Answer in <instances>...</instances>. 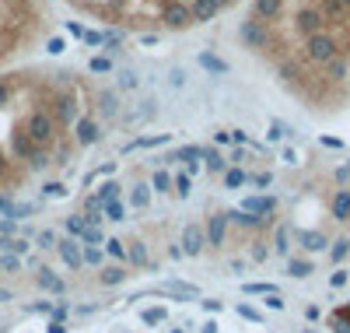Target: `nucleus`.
Wrapping results in <instances>:
<instances>
[{
    "mask_svg": "<svg viewBox=\"0 0 350 333\" xmlns=\"http://www.w3.org/2000/svg\"><path fill=\"white\" fill-rule=\"evenodd\" d=\"M25 134L32 137V144L36 147H53L56 144V137H60V127H56V119L49 116V109H36V112H28V119H25Z\"/></svg>",
    "mask_w": 350,
    "mask_h": 333,
    "instance_id": "obj_1",
    "label": "nucleus"
},
{
    "mask_svg": "<svg viewBox=\"0 0 350 333\" xmlns=\"http://www.w3.org/2000/svg\"><path fill=\"white\" fill-rule=\"evenodd\" d=\"M49 116L56 119V127H74L81 119V102L74 92H56L49 102Z\"/></svg>",
    "mask_w": 350,
    "mask_h": 333,
    "instance_id": "obj_2",
    "label": "nucleus"
},
{
    "mask_svg": "<svg viewBox=\"0 0 350 333\" xmlns=\"http://www.w3.org/2000/svg\"><path fill=\"white\" fill-rule=\"evenodd\" d=\"M239 39H242L249 49H267V46H270V25L259 21V18L252 14V18H245V21L239 25Z\"/></svg>",
    "mask_w": 350,
    "mask_h": 333,
    "instance_id": "obj_3",
    "label": "nucleus"
},
{
    "mask_svg": "<svg viewBox=\"0 0 350 333\" xmlns=\"http://www.w3.org/2000/svg\"><path fill=\"white\" fill-rule=\"evenodd\" d=\"M323 25H326V18H323V11L319 8H298L295 11V32L308 42L312 36H319L323 32Z\"/></svg>",
    "mask_w": 350,
    "mask_h": 333,
    "instance_id": "obj_4",
    "label": "nucleus"
},
{
    "mask_svg": "<svg viewBox=\"0 0 350 333\" xmlns=\"http://www.w3.org/2000/svg\"><path fill=\"white\" fill-rule=\"evenodd\" d=\"M161 25H165V28H186V25H193L189 4H183V0H172V4H165V8H161Z\"/></svg>",
    "mask_w": 350,
    "mask_h": 333,
    "instance_id": "obj_5",
    "label": "nucleus"
},
{
    "mask_svg": "<svg viewBox=\"0 0 350 333\" xmlns=\"http://www.w3.org/2000/svg\"><path fill=\"white\" fill-rule=\"evenodd\" d=\"M95 140H98V123H95L92 116H81L77 123H74V144L77 147H92Z\"/></svg>",
    "mask_w": 350,
    "mask_h": 333,
    "instance_id": "obj_6",
    "label": "nucleus"
},
{
    "mask_svg": "<svg viewBox=\"0 0 350 333\" xmlns=\"http://www.w3.org/2000/svg\"><path fill=\"white\" fill-rule=\"evenodd\" d=\"M228 4V0H193L189 11H193V25H203V21H214L217 11Z\"/></svg>",
    "mask_w": 350,
    "mask_h": 333,
    "instance_id": "obj_7",
    "label": "nucleus"
},
{
    "mask_svg": "<svg viewBox=\"0 0 350 333\" xmlns=\"http://www.w3.org/2000/svg\"><path fill=\"white\" fill-rule=\"evenodd\" d=\"M203 242H207V232H203L200 225H186V228H183V253H189V256H200Z\"/></svg>",
    "mask_w": 350,
    "mask_h": 333,
    "instance_id": "obj_8",
    "label": "nucleus"
},
{
    "mask_svg": "<svg viewBox=\"0 0 350 333\" xmlns=\"http://www.w3.org/2000/svg\"><path fill=\"white\" fill-rule=\"evenodd\" d=\"M11 151H14V158H21V162H28V158H32L36 155V144H32V137H28L25 134V127H18L14 134H11Z\"/></svg>",
    "mask_w": 350,
    "mask_h": 333,
    "instance_id": "obj_9",
    "label": "nucleus"
},
{
    "mask_svg": "<svg viewBox=\"0 0 350 333\" xmlns=\"http://www.w3.org/2000/svg\"><path fill=\"white\" fill-rule=\"evenodd\" d=\"M242 210H245V214H259V218H270L273 210H277V197H245Z\"/></svg>",
    "mask_w": 350,
    "mask_h": 333,
    "instance_id": "obj_10",
    "label": "nucleus"
},
{
    "mask_svg": "<svg viewBox=\"0 0 350 333\" xmlns=\"http://www.w3.org/2000/svg\"><path fill=\"white\" fill-rule=\"evenodd\" d=\"M224 232H228V214H224V210H214L211 221H207V242H211V246H221Z\"/></svg>",
    "mask_w": 350,
    "mask_h": 333,
    "instance_id": "obj_11",
    "label": "nucleus"
},
{
    "mask_svg": "<svg viewBox=\"0 0 350 333\" xmlns=\"http://www.w3.org/2000/svg\"><path fill=\"white\" fill-rule=\"evenodd\" d=\"M252 14H256L259 21H277V18L284 14V0H256Z\"/></svg>",
    "mask_w": 350,
    "mask_h": 333,
    "instance_id": "obj_12",
    "label": "nucleus"
},
{
    "mask_svg": "<svg viewBox=\"0 0 350 333\" xmlns=\"http://www.w3.org/2000/svg\"><path fill=\"white\" fill-rule=\"evenodd\" d=\"M56 249H60V256H64V263L67 267H84V249L77 246V242L74 238H64V242H56Z\"/></svg>",
    "mask_w": 350,
    "mask_h": 333,
    "instance_id": "obj_13",
    "label": "nucleus"
},
{
    "mask_svg": "<svg viewBox=\"0 0 350 333\" xmlns=\"http://www.w3.org/2000/svg\"><path fill=\"white\" fill-rule=\"evenodd\" d=\"M98 112H102L105 119L120 116V99H116V92H102V95H98Z\"/></svg>",
    "mask_w": 350,
    "mask_h": 333,
    "instance_id": "obj_14",
    "label": "nucleus"
},
{
    "mask_svg": "<svg viewBox=\"0 0 350 333\" xmlns=\"http://www.w3.org/2000/svg\"><path fill=\"white\" fill-rule=\"evenodd\" d=\"M200 158H203V147H200V144H186V147L175 151L168 162H186V165H193V162H200Z\"/></svg>",
    "mask_w": 350,
    "mask_h": 333,
    "instance_id": "obj_15",
    "label": "nucleus"
},
{
    "mask_svg": "<svg viewBox=\"0 0 350 333\" xmlns=\"http://www.w3.org/2000/svg\"><path fill=\"white\" fill-rule=\"evenodd\" d=\"M200 67L211 71V74H228V60H221L214 53H200Z\"/></svg>",
    "mask_w": 350,
    "mask_h": 333,
    "instance_id": "obj_16",
    "label": "nucleus"
},
{
    "mask_svg": "<svg viewBox=\"0 0 350 333\" xmlns=\"http://www.w3.org/2000/svg\"><path fill=\"white\" fill-rule=\"evenodd\" d=\"M203 162H207V169H211V172H228L224 155H221V151H214V147H203Z\"/></svg>",
    "mask_w": 350,
    "mask_h": 333,
    "instance_id": "obj_17",
    "label": "nucleus"
},
{
    "mask_svg": "<svg viewBox=\"0 0 350 333\" xmlns=\"http://www.w3.org/2000/svg\"><path fill=\"white\" fill-rule=\"evenodd\" d=\"M161 144H168V134H154V137H137V140H130L123 151H137V147H161Z\"/></svg>",
    "mask_w": 350,
    "mask_h": 333,
    "instance_id": "obj_18",
    "label": "nucleus"
},
{
    "mask_svg": "<svg viewBox=\"0 0 350 333\" xmlns=\"http://www.w3.org/2000/svg\"><path fill=\"white\" fill-rule=\"evenodd\" d=\"M245 183H249V172H245V169H228V172H224V186H228V190H239V186H245Z\"/></svg>",
    "mask_w": 350,
    "mask_h": 333,
    "instance_id": "obj_19",
    "label": "nucleus"
},
{
    "mask_svg": "<svg viewBox=\"0 0 350 333\" xmlns=\"http://www.w3.org/2000/svg\"><path fill=\"white\" fill-rule=\"evenodd\" d=\"M151 190H158V193H168V190H175V179H172L165 169H158V172L151 175Z\"/></svg>",
    "mask_w": 350,
    "mask_h": 333,
    "instance_id": "obj_20",
    "label": "nucleus"
},
{
    "mask_svg": "<svg viewBox=\"0 0 350 333\" xmlns=\"http://www.w3.org/2000/svg\"><path fill=\"white\" fill-rule=\"evenodd\" d=\"M120 190H123V186L116 183V179H109V183H102V186H98V193H95V197H98L102 204H112V200H120Z\"/></svg>",
    "mask_w": 350,
    "mask_h": 333,
    "instance_id": "obj_21",
    "label": "nucleus"
},
{
    "mask_svg": "<svg viewBox=\"0 0 350 333\" xmlns=\"http://www.w3.org/2000/svg\"><path fill=\"white\" fill-rule=\"evenodd\" d=\"M130 204H133L137 210H144V207L151 204V186H144V183H140V186H133V193H130Z\"/></svg>",
    "mask_w": 350,
    "mask_h": 333,
    "instance_id": "obj_22",
    "label": "nucleus"
},
{
    "mask_svg": "<svg viewBox=\"0 0 350 333\" xmlns=\"http://www.w3.org/2000/svg\"><path fill=\"white\" fill-rule=\"evenodd\" d=\"M333 214H336L340 221L350 214V190H340V193H336V200H333Z\"/></svg>",
    "mask_w": 350,
    "mask_h": 333,
    "instance_id": "obj_23",
    "label": "nucleus"
},
{
    "mask_svg": "<svg viewBox=\"0 0 350 333\" xmlns=\"http://www.w3.org/2000/svg\"><path fill=\"white\" fill-rule=\"evenodd\" d=\"M126 260L133 267H144V263H148V246H144V242H133V246L126 249Z\"/></svg>",
    "mask_w": 350,
    "mask_h": 333,
    "instance_id": "obj_24",
    "label": "nucleus"
},
{
    "mask_svg": "<svg viewBox=\"0 0 350 333\" xmlns=\"http://www.w3.org/2000/svg\"><path fill=\"white\" fill-rule=\"evenodd\" d=\"M39 284H42L46 291H56V295H60V291H64V281H60V278H56V274H53V270H42V274H39Z\"/></svg>",
    "mask_w": 350,
    "mask_h": 333,
    "instance_id": "obj_25",
    "label": "nucleus"
},
{
    "mask_svg": "<svg viewBox=\"0 0 350 333\" xmlns=\"http://www.w3.org/2000/svg\"><path fill=\"white\" fill-rule=\"evenodd\" d=\"M28 214H36V204H14L4 218H8V221H21V218H28Z\"/></svg>",
    "mask_w": 350,
    "mask_h": 333,
    "instance_id": "obj_26",
    "label": "nucleus"
},
{
    "mask_svg": "<svg viewBox=\"0 0 350 333\" xmlns=\"http://www.w3.org/2000/svg\"><path fill=\"white\" fill-rule=\"evenodd\" d=\"M0 249H11L14 256H25V253H28V242H25V238H14V235H11V238H0Z\"/></svg>",
    "mask_w": 350,
    "mask_h": 333,
    "instance_id": "obj_27",
    "label": "nucleus"
},
{
    "mask_svg": "<svg viewBox=\"0 0 350 333\" xmlns=\"http://www.w3.org/2000/svg\"><path fill=\"white\" fill-rule=\"evenodd\" d=\"M64 225H67V232H70V235H77V238L88 232V218H84V214H70Z\"/></svg>",
    "mask_w": 350,
    "mask_h": 333,
    "instance_id": "obj_28",
    "label": "nucleus"
},
{
    "mask_svg": "<svg viewBox=\"0 0 350 333\" xmlns=\"http://www.w3.org/2000/svg\"><path fill=\"white\" fill-rule=\"evenodd\" d=\"M88 71H92V74H109L112 71V56H92Z\"/></svg>",
    "mask_w": 350,
    "mask_h": 333,
    "instance_id": "obj_29",
    "label": "nucleus"
},
{
    "mask_svg": "<svg viewBox=\"0 0 350 333\" xmlns=\"http://www.w3.org/2000/svg\"><path fill=\"white\" fill-rule=\"evenodd\" d=\"M123 214H126V207H123L120 200L105 204V221H123Z\"/></svg>",
    "mask_w": 350,
    "mask_h": 333,
    "instance_id": "obj_30",
    "label": "nucleus"
},
{
    "mask_svg": "<svg viewBox=\"0 0 350 333\" xmlns=\"http://www.w3.org/2000/svg\"><path fill=\"white\" fill-rule=\"evenodd\" d=\"M175 193L179 197H189L193 193V175L186 172V175H175Z\"/></svg>",
    "mask_w": 350,
    "mask_h": 333,
    "instance_id": "obj_31",
    "label": "nucleus"
},
{
    "mask_svg": "<svg viewBox=\"0 0 350 333\" xmlns=\"http://www.w3.org/2000/svg\"><path fill=\"white\" fill-rule=\"evenodd\" d=\"M123 278H126V274H123L120 267H105V270H102V284H120Z\"/></svg>",
    "mask_w": 350,
    "mask_h": 333,
    "instance_id": "obj_32",
    "label": "nucleus"
},
{
    "mask_svg": "<svg viewBox=\"0 0 350 333\" xmlns=\"http://www.w3.org/2000/svg\"><path fill=\"white\" fill-rule=\"evenodd\" d=\"M140 319L148 323V326H158V323H165V309H144Z\"/></svg>",
    "mask_w": 350,
    "mask_h": 333,
    "instance_id": "obj_33",
    "label": "nucleus"
},
{
    "mask_svg": "<svg viewBox=\"0 0 350 333\" xmlns=\"http://www.w3.org/2000/svg\"><path fill=\"white\" fill-rule=\"evenodd\" d=\"M84 214H102V218H105V204H102L98 197H88V200H84Z\"/></svg>",
    "mask_w": 350,
    "mask_h": 333,
    "instance_id": "obj_34",
    "label": "nucleus"
},
{
    "mask_svg": "<svg viewBox=\"0 0 350 333\" xmlns=\"http://www.w3.org/2000/svg\"><path fill=\"white\" fill-rule=\"evenodd\" d=\"M42 193H46V197H53V200H60V197H67V186H64V183H46V186H42Z\"/></svg>",
    "mask_w": 350,
    "mask_h": 333,
    "instance_id": "obj_35",
    "label": "nucleus"
},
{
    "mask_svg": "<svg viewBox=\"0 0 350 333\" xmlns=\"http://www.w3.org/2000/svg\"><path fill=\"white\" fill-rule=\"evenodd\" d=\"M301 242H305L308 249H323V242H326V238H323V235H315V232H301Z\"/></svg>",
    "mask_w": 350,
    "mask_h": 333,
    "instance_id": "obj_36",
    "label": "nucleus"
},
{
    "mask_svg": "<svg viewBox=\"0 0 350 333\" xmlns=\"http://www.w3.org/2000/svg\"><path fill=\"white\" fill-rule=\"evenodd\" d=\"M84 263L98 267V263H102V249H98V246H84Z\"/></svg>",
    "mask_w": 350,
    "mask_h": 333,
    "instance_id": "obj_37",
    "label": "nucleus"
},
{
    "mask_svg": "<svg viewBox=\"0 0 350 333\" xmlns=\"http://www.w3.org/2000/svg\"><path fill=\"white\" fill-rule=\"evenodd\" d=\"M28 165H32V169H46V165H49V155H46V151L39 147V151H36V155H32V158H28Z\"/></svg>",
    "mask_w": 350,
    "mask_h": 333,
    "instance_id": "obj_38",
    "label": "nucleus"
},
{
    "mask_svg": "<svg viewBox=\"0 0 350 333\" xmlns=\"http://www.w3.org/2000/svg\"><path fill=\"white\" fill-rule=\"evenodd\" d=\"M105 249H109L112 256H126V246H123L120 238H109V242H105Z\"/></svg>",
    "mask_w": 350,
    "mask_h": 333,
    "instance_id": "obj_39",
    "label": "nucleus"
},
{
    "mask_svg": "<svg viewBox=\"0 0 350 333\" xmlns=\"http://www.w3.org/2000/svg\"><path fill=\"white\" fill-rule=\"evenodd\" d=\"M81 238H84V246H98V242H102V232H98V228H88Z\"/></svg>",
    "mask_w": 350,
    "mask_h": 333,
    "instance_id": "obj_40",
    "label": "nucleus"
},
{
    "mask_svg": "<svg viewBox=\"0 0 350 333\" xmlns=\"http://www.w3.org/2000/svg\"><path fill=\"white\" fill-rule=\"evenodd\" d=\"M36 242H39L42 249H49V246H56V235H53V232H39V235H36Z\"/></svg>",
    "mask_w": 350,
    "mask_h": 333,
    "instance_id": "obj_41",
    "label": "nucleus"
},
{
    "mask_svg": "<svg viewBox=\"0 0 350 333\" xmlns=\"http://www.w3.org/2000/svg\"><path fill=\"white\" fill-rule=\"evenodd\" d=\"M67 32H70V36H77V39H84V36H88V28H84L81 21H67Z\"/></svg>",
    "mask_w": 350,
    "mask_h": 333,
    "instance_id": "obj_42",
    "label": "nucleus"
},
{
    "mask_svg": "<svg viewBox=\"0 0 350 333\" xmlns=\"http://www.w3.org/2000/svg\"><path fill=\"white\" fill-rule=\"evenodd\" d=\"M120 88H137V74L133 71H123L120 74Z\"/></svg>",
    "mask_w": 350,
    "mask_h": 333,
    "instance_id": "obj_43",
    "label": "nucleus"
},
{
    "mask_svg": "<svg viewBox=\"0 0 350 333\" xmlns=\"http://www.w3.org/2000/svg\"><path fill=\"white\" fill-rule=\"evenodd\" d=\"M0 267H8V270H18V267H21V260H18L14 253H8V256H0Z\"/></svg>",
    "mask_w": 350,
    "mask_h": 333,
    "instance_id": "obj_44",
    "label": "nucleus"
},
{
    "mask_svg": "<svg viewBox=\"0 0 350 333\" xmlns=\"http://www.w3.org/2000/svg\"><path fill=\"white\" fill-rule=\"evenodd\" d=\"M308 270H312L308 263H298V260H295V263H291V274H295V278H305V274H308Z\"/></svg>",
    "mask_w": 350,
    "mask_h": 333,
    "instance_id": "obj_45",
    "label": "nucleus"
},
{
    "mask_svg": "<svg viewBox=\"0 0 350 333\" xmlns=\"http://www.w3.org/2000/svg\"><path fill=\"white\" fill-rule=\"evenodd\" d=\"M277 253H287V228H280L277 232V246H273Z\"/></svg>",
    "mask_w": 350,
    "mask_h": 333,
    "instance_id": "obj_46",
    "label": "nucleus"
},
{
    "mask_svg": "<svg viewBox=\"0 0 350 333\" xmlns=\"http://www.w3.org/2000/svg\"><path fill=\"white\" fill-rule=\"evenodd\" d=\"M84 42H88V46H102V32H88Z\"/></svg>",
    "mask_w": 350,
    "mask_h": 333,
    "instance_id": "obj_47",
    "label": "nucleus"
},
{
    "mask_svg": "<svg viewBox=\"0 0 350 333\" xmlns=\"http://www.w3.org/2000/svg\"><path fill=\"white\" fill-rule=\"evenodd\" d=\"M11 99V88H8V81H0V106H4Z\"/></svg>",
    "mask_w": 350,
    "mask_h": 333,
    "instance_id": "obj_48",
    "label": "nucleus"
},
{
    "mask_svg": "<svg viewBox=\"0 0 350 333\" xmlns=\"http://www.w3.org/2000/svg\"><path fill=\"white\" fill-rule=\"evenodd\" d=\"M49 53H53V56L64 53V39H49Z\"/></svg>",
    "mask_w": 350,
    "mask_h": 333,
    "instance_id": "obj_49",
    "label": "nucleus"
},
{
    "mask_svg": "<svg viewBox=\"0 0 350 333\" xmlns=\"http://www.w3.org/2000/svg\"><path fill=\"white\" fill-rule=\"evenodd\" d=\"M11 207H14V204H11V197H8V193H0V210H4V214H8Z\"/></svg>",
    "mask_w": 350,
    "mask_h": 333,
    "instance_id": "obj_50",
    "label": "nucleus"
},
{
    "mask_svg": "<svg viewBox=\"0 0 350 333\" xmlns=\"http://www.w3.org/2000/svg\"><path fill=\"white\" fill-rule=\"evenodd\" d=\"M214 140H217V144H228V140H231V134H228V130H217V134H214Z\"/></svg>",
    "mask_w": 350,
    "mask_h": 333,
    "instance_id": "obj_51",
    "label": "nucleus"
},
{
    "mask_svg": "<svg viewBox=\"0 0 350 333\" xmlns=\"http://www.w3.org/2000/svg\"><path fill=\"white\" fill-rule=\"evenodd\" d=\"M4 172H8V158H4V155H0V175H4Z\"/></svg>",
    "mask_w": 350,
    "mask_h": 333,
    "instance_id": "obj_52",
    "label": "nucleus"
},
{
    "mask_svg": "<svg viewBox=\"0 0 350 333\" xmlns=\"http://www.w3.org/2000/svg\"><path fill=\"white\" fill-rule=\"evenodd\" d=\"M228 4H235V0H228Z\"/></svg>",
    "mask_w": 350,
    "mask_h": 333,
    "instance_id": "obj_53",
    "label": "nucleus"
}]
</instances>
